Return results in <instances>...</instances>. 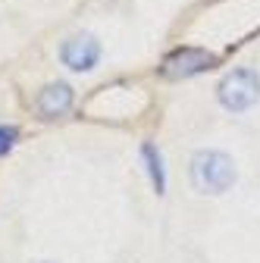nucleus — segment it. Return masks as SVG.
Returning a JSON list of instances; mask_svg holds the SVG:
<instances>
[{
  "label": "nucleus",
  "mask_w": 260,
  "mask_h": 263,
  "mask_svg": "<svg viewBox=\"0 0 260 263\" xmlns=\"http://www.w3.org/2000/svg\"><path fill=\"white\" fill-rule=\"evenodd\" d=\"M191 182L204 194H222L235 182V163L222 151H198L191 160Z\"/></svg>",
  "instance_id": "f257e3e1"
},
{
  "label": "nucleus",
  "mask_w": 260,
  "mask_h": 263,
  "mask_svg": "<svg viewBox=\"0 0 260 263\" xmlns=\"http://www.w3.org/2000/svg\"><path fill=\"white\" fill-rule=\"evenodd\" d=\"M216 94H219V104L226 110L242 113V110L257 104V97H260V76L254 69H235V72H229L219 82Z\"/></svg>",
  "instance_id": "f03ea898"
},
{
  "label": "nucleus",
  "mask_w": 260,
  "mask_h": 263,
  "mask_svg": "<svg viewBox=\"0 0 260 263\" xmlns=\"http://www.w3.org/2000/svg\"><path fill=\"white\" fill-rule=\"evenodd\" d=\"M216 66V57L204 47H182L176 53H170L160 66V72L166 79H188V76H198L204 69H213Z\"/></svg>",
  "instance_id": "7ed1b4c3"
},
{
  "label": "nucleus",
  "mask_w": 260,
  "mask_h": 263,
  "mask_svg": "<svg viewBox=\"0 0 260 263\" xmlns=\"http://www.w3.org/2000/svg\"><path fill=\"white\" fill-rule=\"evenodd\" d=\"M60 57L72 72H91L97 66V60H101V41L94 35H76L63 44Z\"/></svg>",
  "instance_id": "20e7f679"
},
{
  "label": "nucleus",
  "mask_w": 260,
  "mask_h": 263,
  "mask_svg": "<svg viewBox=\"0 0 260 263\" xmlns=\"http://www.w3.org/2000/svg\"><path fill=\"white\" fill-rule=\"evenodd\" d=\"M72 107V88L66 82H53L38 94V113L44 119H57Z\"/></svg>",
  "instance_id": "39448f33"
},
{
  "label": "nucleus",
  "mask_w": 260,
  "mask_h": 263,
  "mask_svg": "<svg viewBox=\"0 0 260 263\" xmlns=\"http://www.w3.org/2000/svg\"><path fill=\"white\" fill-rule=\"evenodd\" d=\"M141 154H144V160H147V173H151V182H154L157 194H163V188H166V176H163V160H160V151H157L154 144H144Z\"/></svg>",
  "instance_id": "423d86ee"
},
{
  "label": "nucleus",
  "mask_w": 260,
  "mask_h": 263,
  "mask_svg": "<svg viewBox=\"0 0 260 263\" xmlns=\"http://www.w3.org/2000/svg\"><path fill=\"white\" fill-rule=\"evenodd\" d=\"M13 144H16V128L0 125V157L10 154V151H13Z\"/></svg>",
  "instance_id": "0eeeda50"
}]
</instances>
